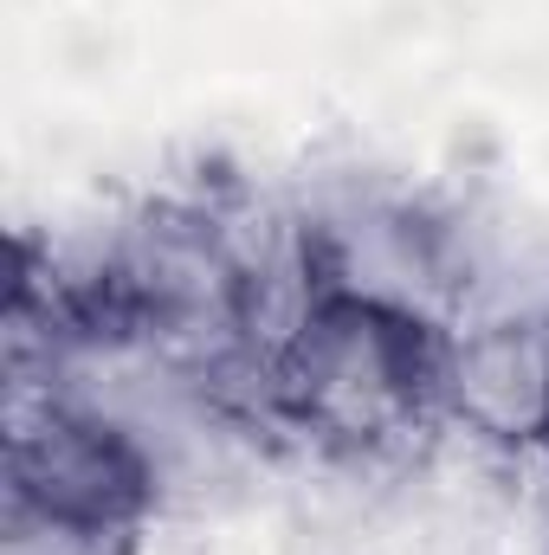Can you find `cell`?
Returning <instances> with one entry per match:
<instances>
[{"mask_svg": "<svg viewBox=\"0 0 549 555\" xmlns=\"http://www.w3.org/2000/svg\"><path fill=\"white\" fill-rule=\"evenodd\" d=\"M155 511V459L124 420L13 375L7 388V524H39L91 550H124Z\"/></svg>", "mask_w": 549, "mask_h": 555, "instance_id": "obj_2", "label": "cell"}, {"mask_svg": "<svg viewBox=\"0 0 549 555\" xmlns=\"http://www.w3.org/2000/svg\"><path fill=\"white\" fill-rule=\"evenodd\" d=\"M439 414L505 452H549V304L472 317L439 356Z\"/></svg>", "mask_w": 549, "mask_h": 555, "instance_id": "obj_3", "label": "cell"}, {"mask_svg": "<svg viewBox=\"0 0 549 555\" xmlns=\"http://www.w3.org/2000/svg\"><path fill=\"white\" fill-rule=\"evenodd\" d=\"M452 330H433L388 304L323 291L304 330L266 369V426L323 452H395L439 414V356Z\"/></svg>", "mask_w": 549, "mask_h": 555, "instance_id": "obj_1", "label": "cell"}]
</instances>
